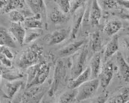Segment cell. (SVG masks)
<instances>
[{
    "mask_svg": "<svg viewBox=\"0 0 129 103\" xmlns=\"http://www.w3.org/2000/svg\"><path fill=\"white\" fill-rule=\"evenodd\" d=\"M86 0H72L71 1V10L70 12L73 13L79 8L82 7Z\"/></svg>",
    "mask_w": 129,
    "mask_h": 103,
    "instance_id": "cell-32",
    "label": "cell"
},
{
    "mask_svg": "<svg viewBox=\"0 0 129 103\" xmlns=\"http://www.w3.org/2000/svg\"><path fill=\"white\" fill-rule=\"evenodd\" d=\"M118 6L129 9V0H116Z\"/></svg>",
    "mask_w": 129,
    "mask_h": 103,
    "instance_id": "cell-36",
    "label": "cell"
},
{
    "mask_svg": "<svg viewBox=\"0 0 129 103\" xmlns=\"http://www.w3.org/2000/svg\"><path fill=\"white\" fill-rule=\"evenodd\" d=\"M91 47L94 53H98L102 48V40L100 33L98 31L92 33L91 37Z\"/></svg>",
    "mask_w": 129,
    "mask_h": 103,
    "instance_id": "cell-27",
    "label": "cell"
},
{
    "mask_svg": "<svg viewBox=\"0 0 129 103\" xmlns=\"http://www.w3.org/2000/svg\"><path fill=\"white\" fill-rule=\"evenodd\" d=\"M70 90L62 93L56 103H73L74 99H76L77 91L75 89Z\"/></svg>",
    "mask_w": 129,
    "mask_h": 103,
    "instance_id": "cell-26",
    "label": "cell"
},
{
    "mask_svg": "<svg viewBox=\"0 0 129 103\" xmlns=\"http://www.w3.org/2000/svg\"><path fill=\"white\" fill-rule=\"evenodd\" d=\"M108 99V93H105V94L101 95L99 96L98 97L94 100L93 103H106Z\"/></svg>",
    "mask_w": 129,
    "mask_h": 103,
    "instance_id": "cell-35",
    "label": "cell"
},
{
    "mask_svg": "<svg viewBox=\"0 0 129 103\" xmlns=\"http://www.w3.org/2000/svg\"><path fill=\"white\" fill-rule=\"evenodd\" d=\"M122 27V24L118 20H111L106 23L103 28V31L109 36H114Z\"/></svg>",
    "mask_w": 129,
    "mask_h": 103,
    "instance_id": "cell-22",
    "label": "cell"
},
{
    "mask_svg": "<svg viewBox=\"0 0 129 103\" xmlns=\"http://www.w3.org/2000/svg\"><path fill=\"white\" fill-rule=\"evenodd\" d=\"M70 28H63L56 30L52 33L49 39V45L52 46L62 42L71 34Z\"/></svg>",
    "mask_w": 129,
    "mask_h": 103,
    "instance_id": "cell-8",
    "label": "cell"
},
{
    "mask_svg": "<svg viewBox=\"0 0 129 103\" xmlns=\"http://www.w3.org/2000/svg\"><path fill=\"white\" fill-rule=\"evenodd\" d=\"M42 19V16L40 14L33 15L26 18L23 24L28 29H43V23Z\"/></svg>",
    "mask_w": 129,
    "mask_h": 103,
    "instance_id": "cell-18",
    "label": "cell"
},
{
    "mask_svg": "<svg viewBox=\"0 0 129 103\" xmlns=\"http://www.w3.org/2000/svg\"><path fill=\"white\" fill-rule=\"evenodd\" d=\"M126 103H129V101H127V102Z\"/></svg>",
    "mask_w": 129,
    "mask_h": 103,
    "instance_id": "cell-42",
    "label": "cell"
},
{
    "mask_svg": "<svg viewBox=\"0 0 129 103\" xmlns=\"http://www.w3.org/2000/svg\"><path fill=\"white\" fill-rule=\"evenodd\" d=\"M11 102H12V101H7V102H6V103H11Z\"/></svg>",
    "mask_w": 129,
    "mask_h": 103,
    "instance_id": "cell-41",
    "label": "cell"
},
{
    "mask_svg": "<svg viewBox=\"0 0 129 103\" xmlns=\"http://www.w3.org/2000/svg\"><path fill=\"white\" fill-rule=\"evenodd\" d=\"M13 36L6 28L1 27L0 31V46H6L9 48H16V45Z\"/></svg>",
    "mask_w": 129,
    "mask_h": 103,
    "instance_id": "cell-21",
    "label": "cell"
},
{
    "mask_svg": "<svg viewBox=\"0 0 129 103\" xmlns=\"http://www.w3.org/2000/svg\"><path fill=\"white\" fill-rule=\"evenodd\" d=\"M100 85L99 78H97L91 79L80 86L76 90V100L79 102L91 97L98 89Z\"/></svg>",
    "mask_w": 129,
    "mask_h": 103,
    "instance_id": "cell-4",
    "label": "cell"
},
{
    "mask_svg": "<svg viewBox=\"0 0 129 103\" xmlns=\"http://www.w3.org/2000/svg\"><path fill=\"white\" fill-rule=\"evenodd\" d=\"M119 48V37L117 35H114L111 40L108 42L104 52V58L107 60L108 58L117 53Z\"/></svg>",
    "mask_w": 129,
    "mask_h": 103,
    "instance_id": "cell-19",
    "label": "cell"
},
{
    "mask_svg": "<svg viewBox=\"0 0 129 103\" xmlns=\"http://www.w3.org/2000/svg\"><path fill=\"white\" fill-rule=\"evenodd\" d=\"M23 82L21 80H15L6 83L4 86L3 93L4 97L8 99H13L22 86Z\"/></svg>",
    "mask_w": 129,
    "mask_h": 103,
    "instance_id": "cell-14",
    "label": "cell"
},
{
    "mask_svg": "<svg viewBox=\"0 0 129 103\" xmlns=\"http://www.w3.org/2000/svg\"><path fill=\"white\" fill-rule=\"evenodd\" d=\"M9 16L12 23L20 24L23 23L26 18L25 15L18 10H13L9 13Z\"/></svg>",
    "mask_w": 129,
    "mask_h": 103,
    "instance_id": "cell-29",
    "label": "cell"
},
{
    "mask_svg": "<svg viewBox=\"0 0 129 103\" xmlns=\"http://www.w3.org/2000/svg\"><path fill=\"white\" fill-rule=\"evenodd\" d=\"M9 32L13 36L14 39L20 44L22 45L24 44L25 37L26 35V31L24 27L22 26L20 23H12L9 28Z\"/></svg>",
    "mask_w": 129,
    "mask_h": 103,
    "instance_id": "cell-13",
    "label": "cell"
},
{
    "mask_svg": "<svg viewBox=\"0 0 129 103\" xmlns=\"http://www.w3.org/2000/svg\"><path fill=\"white\" fill-rule=\"evenodd\" d=\"M88 50L87 47L84 45L81 51L74 55L72 63L71 71H70L71 80L76 78L88 68Z\"/></svg>",
    "mask_w": 129,
    "mask_h": 103,
    "instance_id": "cell-3",
    "label": "cell"
},
{
    "mask_svg": "<svg viewBox=\"0 0 129 103\" xmlns=\"http://www.w3.org/2000/svg\"><path fill=\"white\" fill-rule=\"evenodd\" d=\"M116 63L121 77L125 83H129V65L122 54L118 52L116 55Z\"/></svg>",
    "mask_w": 129,
    "mask_h": 103,
    "instance_id": "cell-9",
    "label": "cell"
},
{
    "mask_svg": "<svg viewBox=\"0 0 129 103\" xmlns=\"http://www.w3.org/2000/svg\"><path fill=\"white\" fill-rule=\"evenodd\" d=\"M0 4L1 13H9L12 11L23 8L24 0H0Z\"/></svg>",
    "mask_w": 129,
    "mask_h": 103,
    "instance_id": "cell-11",
    "label": "cell"
},
{
    "mask_svg": "<svg viewBox=\"0 0 129 103\" xmlns=\"http://www.w3.org/2000/svg\"><path fill=\"white\" fill-rule=\"evenodd\" d=\"M85 12V11L84 7L82 6L75 12V15L73 20V25L71 31V34H70V37L72 39H75L76 37L77 33L84 19Z\"/></svg>",
    "mask_w": 129,
    "mask_h": 103,
    "instance_id": "cell-17",
    "label": "cell"
},
{
    "mask_svg": "<svg viewBox=\"0 0 129 103\" xmlns=\"http://www.w3.org/2000/svg\"><path fill=\"white\" fill-rule=\"evenodd\" d=\"M0 61H1L2 65L4 66V67L9 68L12 66V60L7 58V57H6L5 55L2 54H1V55H0Z\"/></svg>",
    "mask_w": 129,
    "mask_h": 103,
    "instance_id": "cell-34",
    "label": "cell"
},
{
    "mask_svg": "<svg viewBox=\"0 0 129 103\" xmlns=\"http://www.w3.org/2000/svg\"><path fill=\"white\" fill-rule=\"evenodd\" d=\"M50 66L45 61L31 66L27 71V82L26 88L38 86L45 81L49 75Z\"/></svg>",
    "mask_w": 129,
    "mask_h": 103,
    "instance_id": "cell-1",
    "label": "cell"
},
{
    "mask_svg": "<svg viewBox=\"0 0 129 103\" xmlns=\"http://www.w3.org/2000/svg\"><path fill=\"white\" fill-rule=\"evenodd\" d=\"M49 19L52 23L55 24H60L68 21L69 18L60 9H54L52 11L49 16Z\"/></svg>",
    "mask_w": 129,
    "mask_h": 103,
    "instance_id": "cell-23",
    "label": "cell"
},
{
    "mask_svg": "<svg viewBox=\"0 0 129 103\" xmlns=\"http://www.w3.org/2000/svg\"><path fill=\"white\" fill-rule=\"evenodd\" d=\"M85 43V40H84L75 41L59 50L58 51V55L61 57H66L75 54L79 49L84 47Z\"/></svg>",
    "mask_w": 129,
    "mask_h": 103,
    "instance_id": "cell-12",
    "label": "cell"
},
{
    "mask_svg": "<svg viewBox=\"0 0 129 103\" xmlns=\"http://www.w3.org/2000/svg\"><path fill=\"white\" fill-rule=\"evenodd\" d=\"M102 7L99 4L98 0H92L89 9V20L92 26H98L102 18Z\"/></svg>",
    "mask_w": 129,
    "mask_h": 103,
    "instance_id": "cell-10",
    "label": "cell"
},
{
    "mask_svg": "<svg viewBox=\"0 0 129 103\" xmlns=\"http://www.w3.org/2000/svg\"><path fill=\"white\" fill-rule=\"evenodd\" d=\"M102 9L105 10H111L118 6L116 0H98Z\"/></svg>",
    "mask_w": 129,
    "mask_h": 103,
    "instance_id": "cell-30",
    "label": "cell"
},
{
    "mask_svg": "<svg viewBox=\"0 0 129 103\" xmlns=\"http://www.w3.org/2000/svg\"><path fill=\"white\" fill-rule=\"evenodd\" d=\"M1 78L10 81H12L17 80L18 79L22 78L23 75H21L20 74H19V73L10 72V71L8 70H5L4 69H3L2 66H1Z\"/></svg>",
    "mask_w": 129,
    "mask_h": 103,
    "instance_id": "cell-28",
    "label": "cell"
},
{
    "mask_svg": "<svg viewBox=\"0 0 129 103\" xmlns=\"http://www.w3.org/2000/svg\"><path fill=\"white\" fill-rule=\"evenodd\" d=\"M43 48L39 44H33L29 46L20 55L18 65L20 69H28L31 66L40 63Z\"/></svg>",
    "mask_w": 129,
    "mask_h": 103,
    "instance_id": "cell-2",
    "label": "cell"
},
{
    "mask_svg": "<svg viewBox=\"0 0 129 103\" xmlns=\"http://www.w3.org/2000/svg\"><path fill=\"white\" fill-rule=\"evenodd\" d=\"M45 93V90L33 87L23 93L21 103H41Z\"/></svg>",
    "mask_w": 129,
    "mask_h": 103,
    "instance_id": "cell-6",
    "label": "cell"
},
{
    "mask_svg": "<svg viewBox=\"0 0 129 103\" xmlns=\"http://www.w3.org/2000/svg\"><path fill=\"white\" fill-rule=\"evenodd\" d=\"M114 65L111 61L107 62L102 68L99 77L100 86L103 89H106L111 83L114 75Z\"/></svg>",
    "mask_w": 129,
    "mask_h": 103,
    "instance_id": "cell-7",
    "label": "cell"
},
{
    "mask_svg": "<svg viewBox=\"0 0 129 103\" xmlns=\"http://www.w3.org/2000/svg\"><path fill=\"white\" fill-rule=\"evenodd\" d=\"M128 101L129 88H124L119 93L108 99L106 103H126Z\"/></svg>",
    "mask_w": 129,
    "mask_h": 103,
    "instance_id": "cell-24",
    "label": "cell"
},
{
    "mask_svg": "<svg viewBox=\"0 0 129 103\" xmlns=\"http://www.w3.org/2000/svg\"><path fill=\"white\" fill-rule=\"evenodd\" d=\"M91 72L90 68L88 67L82 74L78 75L76 78L71 80L68 85V88L70 89H76L80 86L88 81L91 78Z\"/></svg>",
    "mask_w": 129,
    "mask_h": 103,
    "instance_id": "cell-15",
    "label": "cell"
},
{
    "mask_svg": "<svg viewBox=\"0 0 129 103\" xmlns=\"http://www.w3.org/2000/svg\"><path fill=\"white\" fill-rule=\"evenodd\" d=\"M66 76V68L63 61L61 60L57 61L55 68L52 83L48 91V96L52 97L55 95L58 89L63 83Z\"/></svg>",
    "mask_w": 129,
    "mask_h": 103,
    "instance_id": "cell-5",
    "label": "cell"
},
{
    "mask_svg": "<svg viewBox=\"0 0 129 103\" xmlns=\"http://www.w3.org/2000/svg\"><path fill=\"white\" fill-rule=\"evenodd\" d=\"M41 103H49V102L48 101H46V100H44V101L42 100V101L41 102Z\"/></svg>",
    "mask_w": 129,
    "mask_h": 103,
    "instance_id": "cell-40",
    "label": "cell"
},
{
    "mask_svg": "<svg viewBox=\"0 0 129 103\" xmlns=\"http://www.w3.org/2000/svg\"><path fill=\"white\" fill-rule=\"evenodd\" d=\"M101 63L102 57L100 53H95L93 55L90 61V65L89 68L91 69V79L97 78L99 76L100 71H101Z\"/></svg>",
    "mask_w": 129,
    "mask_h": 103,
    "instance_id": "cell-16",
    "label": "cell"
},
{
    "mask_svg": "<svg viewBox=\"0 0 129 103\" xmlns=\"http://www.w3.org/2000/svg\"><path fill=\"white\" fill-rule=\"evenodd\" d=\"M21 98L22 96L20 95H17L13 98L11 103H21Z\"/></svg>",
    "mask_w": 129,
    "mask_h": 103,
    "instance_id": "cell-37",
    "label": "cell"
},
{
    "mask_svg": "<svg viewBox=\"0 0 129 103\" xmlns=\"http://www.w3.org/2000/svg\"><path fill=\"white\" fill-rule=\"evenodd\" d=\"M28 6L33 14H40L43 16H46V6L44 0H26Z\"/></svg>",
    "mask_w": 129,
    "mask_h": 103,
    "instance_id": "cell-20",
    "label": "cell"
},
{
    "mask_svg": "<svg viewBox=\"0 0 129 103\" xmlns=\"http://www.w3.org/2000/svg\"><path fill=\"white\" fill-rule=\"evenodd\" d=\"M125 47H126V49L129 55V39H126V40H125Z\"/></svg>",
    "mask_w": 129,
    "mask_h": 103,
    "instance_id": "cell-38",
    "label": "cell"
},
{
    "mask_svg": "<svg viewBox=\"0 0 129 103\" xmlns=\"http://www.w3.org/2000/svg\"><path fill=\"white\" fill-rule=\"evenodd\" d=\"M0 51H1V54L5 55L10 60H13L15 57V54L10 50L9 47H6V46H1Z\"/></svg>",
    "mask_w": 129,
    "mask_h": 103,
    "instance_id": "cell-33",
    "label": "cell"
},
{
    "mask_svg": "<svg viewBox=\"0 0 129 103\" xmlns=\"http://www.w3.org/2000/svg\"><path fill=\"white\" fill-rule=\"evenodd\" d=\"M59 6V9L65 13H68L71 10V1L70 0H55Z\"/></svg>",
    "mask_w": 129,
    "mask_h": 103,
    "instance_id": "cell-31",
    "label": "cell"
},
{
    "mask_svg": "<svg viewBox=\"0 0 129 103\" xmlns=\"http://www.w3.org/2000/svg\"><path fill=\"white\" fill-rule=\"evenodd\" d=\"M42 34H43L42 29H28V31H26L24 44H27L33 42L40 37Z\"/></svg>",
    "mask_w": 129,
    "mask_h": 103,
    "instance_id": "cell-25",
    "label": "cell"
},
{
    "mask_svg": "<svg viewBox=\"0 0 129 103\" xmlns=\"http://www.w3.org/2000/svg\"><path fill=\"white\" fill-rule=\"evenodd\" d=\"M123 18L129 20V13L128 14H127V15H124L123 16Z\"/></svg>",
    "mask_w": 129,
    "mask_h": 103,
    "instance_id": "cell-39",
    "label": "cell"
}]
</instances>
